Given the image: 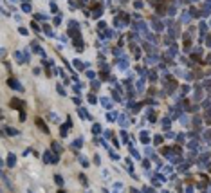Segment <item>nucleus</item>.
<instances>
[{
  "label": "nucleus",
  "instance_id": "obj_1",
  "mask_svg": "<svg viewBox=\"0 0 211 193\" xmlns=\"http://www.w3.org/2000/svg\"><path fill=\"white\" fill-rule=\"evenodd\" d=\"M9 87H14V88H18V90H22V87L18 85V81H16V80H9Z\"/></svg>",
  "mask_w": 211,
  "mask_h": 193
},
{
  "label": "nucleus",
  "instance_id": "obj_3",
  "mask_svg": "<svg viewBox=\"0 0 211 193\" xmlns=\"http://www.w3.org/2000/svg\"><path fill=\"white\" fill-rule=\"evenodd\" d=\"M80 115H81V117H88V114H87V110H83V108L80 110Z\"/></svg>",
  "mask_w": 211,
  "mask_h": 193
},
{
  "label": "nucleus",
  "instance_id": "obj_2",
  "mask_svg": "<svg viewBox=\"0 0 211 193\" xmlns=\"http://www.w3.org/2000/svg\"><path fill=\"white\" fill-rule=\"evenodd\" d=\"M141 141H143V143H148V133H146V132L141 133Z\"/></svg>",
  "mask_w": 211,
  "mask_h": 193
}]
</instances>
